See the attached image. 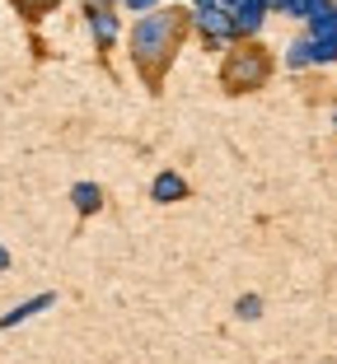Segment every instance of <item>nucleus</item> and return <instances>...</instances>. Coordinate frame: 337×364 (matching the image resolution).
Segmentation results:
<instances>
[{"mask_svg":"<svg viewBox=\"0 0 337 364\" xmlns=\"http://www.w3.org/2000/svg\"><path fill=\"white\" fill-rule=\"evenodd\" d=\"M0 267H5V252H0Z\"/></svg>","mask_w":337,"mask_h":364,"instance_id":"obj_1","label":"nucleus"}]
</instances>
